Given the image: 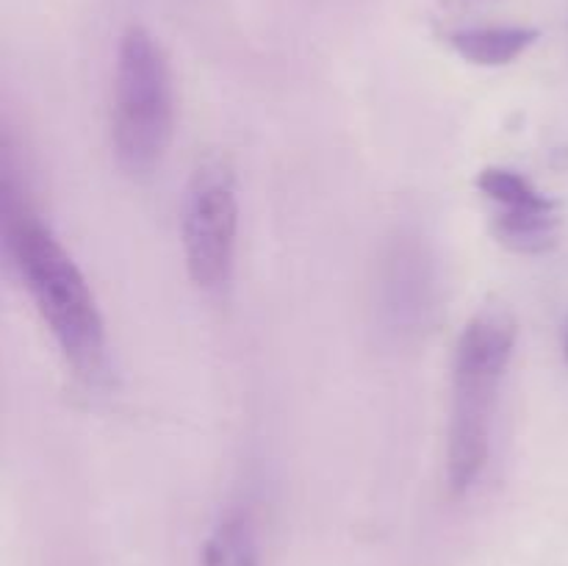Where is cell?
Instances as JSON below:
<instances>
[{"mask_svg":"<svg viewBox=\"0 0 568 566\" xmlns=\"http://www.w3.org/2000/svg\"><path fill=\"white\" fill-rule=\"evenodd\" d=\"M0 236L6 264L31 297L64 364L81 381H100L109 355V338L98 297L75 259L67 253L48 222L39 220L33 211L26 183L17 178L9 139L3 144Z\"/></svg>","mask_w":568,"mask_h":566,"instance_id":"1","label":"cell"},{"mask_svg":"<svg viewBox=\"0 0 568 566\" xmlns=\"http://www.w3.org/2000/svg\"><path fill=\"white\" fill-rule=\"evenodd\" d=\"M519 327L505 309H483L458 333L447 427V486L469 494L491 455L499 388L508 375Z\"/></svg>","mask_w":568,"mask_h":566,"instance_id":"2","label":"cell"},{"mask_svg":"<svg viewBox=\"0 0 568 566\" xmlns=\"http://www.w3.org/2000/svg\"><path fill=\"white\" fill-rule=\"evenodd\" d=\"M175 137V83L159 39L131 26L120 39L111 94V148L128 175L161 166Z\"/></svg>","mask_w":568,"mask_h":566,"instance_id":"3","label":"cell"},{"mask_svg":"<svg viewBox=\"0 0 568 566\" xmlns=\"http://www.w3.org/2000/svg\"><path fill=\"white\" fill-rule=\"evenodd\" d=\"M239 239V194L233 172L222 161L197 166L186 186L181 244L194 286L216 292L233 275Z\"/></svg>","mask_w":568,"mask_h":566,"instance_id":"4","label":"cell"},{"mask_svg":"<svg viewBox=\"0 0 568 566\" xmlns=\"http://www.w3.org/2000/svg\"><path fill=\"white\" fill-rule=\"evenodd\" d=\"M436 264L414 233L392 239L377 270V316L383 331L397 342H414L430 327L436 314Z\"/></svg>","mask_w":568,"mask_h":566,"instance_id":"5","label":"cell"},{"mask_svg":"<svg viewBox=\"0 0 568 566\" xmlns=\"http://www.w3.org/2000/svg\"><path fill=\"white\" fill-rule=\"evenodd\" d=\"M477 189L494 205V236L514 253H544L558 236V203L510 166H486Z\"/></svg>","mask_w":568,"mask_h":566,"instance_id":"6","label":"cell"},{"mask_svg":"<svg viewBox=\"0 0 568 566\" xmlns=\"http://www.w3.org/2000/svg\"><path fill=\"white\" fill-rule=\"evenodd\" d=\"M541 31L530 26H480L449 33V44L464 61L477 67L514 64L538 42Z\"/></svg>","mask_w":568,"mask_h":566,"instance_id":"7","label":"cell"},{"mask_svg":"<svg viewBox=\"0 0 568 566\" xmlns=\"http://www.w3.org/2000/svg\"><path fill=\"white\" fill-rule=\"evenodd\" d=\"M203 566H261L255 525L244 511H231L203 542Z\"/></svg>","mask_w":568,"mask_h":566,"instance_id":"8","label":"cell"},{"mask_svg":"<svg viewBox=\"0 0 568 566\" xmlns=\"http://www.w3.org/2000/svg\"><path fill=\"white\" fill-rule=\"evenodd\" d=\"M564 353H566V361H568V331H566V344H564Z\"/></svg>","mask_w":568,"mask_h":566,"instance_id":"9","label":"cell"}]
</instances>
